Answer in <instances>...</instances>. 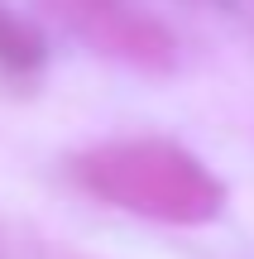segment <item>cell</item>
<instances>
[{"label": "cell", "instance_id": "obj_1", "mask_svg": "<svg viewBox=\"0 0 254 259\" xmlns=\"http://www.w3.org/2000/svg\"><path fill=\"white\" fill-rule=\"evenodd\" d=\"M91 197L163 226H207L226 206V183L173 139H106L72 158Z\"/></svg>", "mask_w": 254, "mask_h": 259}, {"label": "cell", "instance_id": "obj_2", "mask_svg": "<svg viewBox=\"0 0 254 259\" xmlns=\"http://www.w3.org/2000/svg\"><path fill=\"white\" fill-rule=\"evenodd\" d=\"M38 5L91 48L115 53L134 67H168L173 58V38L134 0H38Z\"/></svg>", "mask_w": 254, "mask_h": 259}, {"label": "cell", "instance_id": "obj_3", "mask_svg": "<svg viewBox=\"0 0 254 259\" xmlns=\"http://www.w3.org/2000/svg\"><path fill=\"white\" fill-rule=\"evenodd\" d=\"M43 58H48L43 34L0 0V72L24 77V72H34V67H43Z\"/></svg>", "mask_w": 254, "mask_h": 259}]
</instances>
